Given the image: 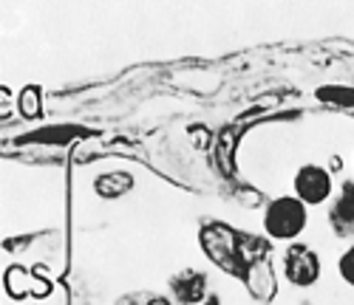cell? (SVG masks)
<instances>
[{"mask_svg":"<svg viewBox=\"0 0 354 305\" xmlns=\"http://www.w3.org/2000/svg\"><path fill=\"white\" fill-rule=\"evenodd\" d=\"M17 105H20V116L23 119H37L40 116V105H43V97L37 88H23V94L17 97Z\"/></svg>","mask_w":354,"mask_h":305,"instance_id":"cell-10","label":"cell"},{"mask_svg":"<svg viewBox=\"0 0 354 305\" xmlns=\"http://www.w3.org/2000/svg\"><path fill=\"white\" fill-rule=\"evenodd\" d=\"M261 229L270 240L278 243H295L306 229H309V206L289 195H278L263 206V218H261Z\"/></svg>","mask_w":354,"mask_h":305,"instance_id":"cell-2","label":"cell"},{"mask_svg":"<svg viewBox=\"0 0 354 305\" xmlns=\"http://www.w3.org/2000/svg\"><path fill=\"white\" fill-rule=\"evenodd\" d=\"M198 246L218 271L227 277L244 280L247 257H244V232L232 229L224 221H207L198 229Z\"/></svg>","mask_w":354,"mask_h":305,"instance_id":"cell-1","label":"cell"},{"mask_svg":"<svg viewBox=\"0 0 354 305\" xmlns=\"http://www.w3.org/2000/svg\"><path fill=\"white\" fill-rule=\"evenodd\" d=\"M241 283L255 302H272L278 294V271H275L272 255H263V257L252 260L247 266V274H244Z\"/></svg>","mask_w":354,"mask_h":305,"instance_id":"cell-6","label":"cell"},{"mask_svg":"<svg viewBox=\"0 0 354 305\" xmlns=\"http://www.w3.org/2000/svg\"><path fill=\"white\" fill-rule=\"evenodd\" d=\"M170 294L176 302H182V305H204L207 302V277H204L201 271H182V274H176V277L170 280Z\"/></svg>","mask_w":354,"mask_h":305,"instance_id":"cell-7","label":"cell"},{"mask_svg":"<svg viewBox=\"0 0 354 305\" xmlns=\"http://www.w3.org/2000/svg\"><path fill=\"white\" fill-rule=\"evenodd\" d=\"M204 305H221V299H218L216 294H210V297H207V302H204Z\"/></svg>","mask_w":354,"mask_h":305,"instance_id":"cell-13","label":"cell"},{"mask_svg":"<svg viewBox=\"0 0 354 305\" xmlns=\"http://www.w3.org/2000/svg\"><path fill=\"white\" fill-rule=\"evenodd\" d=\"M133 187H136V175L131 170H108V173H100L94 178V195H100L105 201L122 198Z\"/></svg>","mask_w":354,"mask_h":305,"instance_id":"cell-8","label":"cell"},{"mask_svg":"<svg viewBox=\"0 0 354 305\" xmlns=\"http://www.w3.org/2000/svg\"><path fill=\"white\" fill-rule=\"evenodd\" d=\"M329 229L337 237H354V178H343L326 212Z\"/></svg>","mask_w":354,"mask_h":305,"instance_id":"cell-5","label":"cell"},{"mask_svg":"<svg viewBox=\"0 0 354 305\" xmlns=\"http://www.w3.org/2000/svg\"><path fill=\"white\" fill-rule=\"evenodd\" d=\"M335 175L323 164H301L292 175V195L306 206H323L335 198Z\"/></svg>","mask_w":354,"mask_h":305,"instance_id":"cell-4","label":"cell"},{"mask_svg":"<svg viewBox=\"0 0 354 305\" xmlns=\"http://www.w3.org/2000/svg\"><path fill=\"white\" fill-rule=\"evenodd\" d=\"M116 305H173L167 297L162 294H151V291H136V294H125Z\"/></svg>","mask_w":354,"mask_h":305,"instance_id":"cell-12","label":"cell"},{"mask_svg":"<svg viewBox=\"0 0 354 305\" xmlns=\"http://www.w3.org/2000/svg\"><path fill=\"white\" fill-rule=\"evenodd\" d=\"M320 102H329L337 108H351L354 110V88H343V85H326L317 90Z\"/></svg>","mask_w":354,"mask_h":305,"instance_id":"cell-9","label":"cell"},{"mask_svg":"<svg viewBox=\"0 0 354 305\" xmlns=\"http://www.w3.org/2000/svg\"><path fill=\"white\" fill-rule=\"evenodd\" d=\"M301 305H312V302H309V299H304V302H301Z\"/></svg>","mask_w":354,"mask_h":305,"instance_id":"cell-14","label":"cell"},{"mask_svg":"<svg viewBox=\"0 0 354 305\" xmlns=\"http://www.w3.org/2000/svg\"><path fill=\"white\" fill-rule=\"evenodd\" d=\"M337 274H340V280L348 288H354V243L340 252V257H337Z\"/></svg>","mask_w":354,"mask_h":305,"instance_id":"cell-11","label":"cell"},{"mask_svg":"<svg viewBox=\"0 0 354 305\" xmlns=\"http://www.w3.org/2000/svg\"><path fill=\"white\" fill-rule=\"evenodd\" d=\"M281 274L295 288H312L323 277V260L309 243L295 240L281 252Z\"/></svg>","mask_w":354,"mask_h":305,"instance_id":"cell-3","label":"cell"}]
</instances>
